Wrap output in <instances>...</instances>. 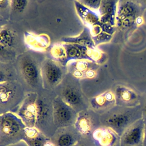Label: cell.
I'll return each mask as SVG.
<instances>
[{
	"label": "cell",
	"instance_id": "484cf974",
	"mask_svg": "<svg viewBox=\"0 0 146 146\" xmlns=\"http://www.w3.org/2000/svg\"><path fill=\"white\" fill-rule=\"evenodd\" d=\"M86 53L90 61L94 62L99 65L103 63L107 59L106 54L96 47H87Z\"/></svg>",
	"mask_w": 146,
	"mask_h": 146
},
{
	"label": "cell",
	"instance_id": "e0dca14e",
	"mask_svg": "<svg viewBox=\"0 0 146 146\" xmlns=\"http://www.w3.org/2000/svg\"><path fill=\"white\" fill-rule=\"evenodd\" d=\"M50 38L45 34H35L25 31L24 33V42L30 49L36 52L46 51L50 44Z\"/></svg>",
	"mask_w": 146,
	"mask_h": 146
},
{
	"label": "cell",
	"instance_id": "8fae6325",
	"mask_svg": "<svg viewBox=\"0 0 146 146\" xmlns=\"http://www.w3.org/2000/svg\"><path fill=\"white\" fill-rule=\"evenodd\" d=\"M144 121L140 119L128 127L120 136V146H144Z\"/></svg>",
	"mask_w": 146,
	"mask_h": 146
},
{
	"label": "cell",
	"instance_id": "4fadbf2b",
	"mask_svg": "<svg viewBox=\"0 0 146 146\" xmlns=\"http://www.w3.org/2000/svg\"><path fill=\"white\" fill-rule=\"evenodd\" d=\"M100 124V117L98 119L97 116H95L87 111H82L78 113L76 122L74 124L75 128L79 133L83 135H88L98 128L97 126Z\"/></svg>",
	"mask_w": 146,
	"mask_h": 146
},
{
	"label": "cell",
	"instance_id": "5b68a950",
	"mask_svg": "<svg viewBox=\"0 0 146 146\" xmlns=\"http://www.w3.org/2000/svg\"><path fill=\"white\" fill-rule=\"evenodd\" d=\"M53 99L38 94L36 99L37 118L35 128L48 137L53 136L58 129L54 121Z\"/></svg>",
	"mask_w": 146,
	"mask_h": 146
},
{
	"label": "cell",
	"instance_id": "ac0fdd59",
	"mask_svg": "<svg viewBox=\"0 0 146 146\" xmlns=\"http://www.w3.org/2000/svg\"><path fill=\"white\" fill-rule=\"evenodd\" d=\"M118 1L113 0H102L98 13L100 17V22L116 25V15Z\"/></svg>",
	"mask_w": 146,
	"mask_h": 146
},
{
	"label": "cell",
	"instance_id": "44dd1931",
	"mask_svg": "<svg viewBox=\"0 0 146 146\" xmlns=\"http://www.w3.org/2000/svg\"><path fill=\"white\" fill-rule=\"evenodd\" d=\"M74 5L78 15L86 27L90 29L100 22V17L98 12L87 7L78 1H74Z\"/></svg>",
	"mask_w": 146,
	"mask_h": 146
},
{
	"label": "cell",
	"instance_id": "f546056e",
	"mask_svg": "<svg viewBox=\"0 0 146 146\" xmlns=\"http://www.w3.org/2000/svg\"><path fill=\"white\" fill-rule=\"evenodd\" d=\"M144 146H146V120H144Z\"/></svg>",
	"mask_w": 146,
	"mask_h": 146
},
{
	"label": "cell",
	"instance_id": "9a60e30c",
	"mask_svg": "<svg viewBox=\"0 0 146 146\" xmlns=\"http://www.w3.org/2000/svg\"><path fill=\"white\" fill-rule=\"evenodd\" d=\"M136 9L130 1H118L116 15V25L120 28L128 27L132 22Z\"/></svg>",
	"mask_w": 146,
	"mask_h": 146
},
{
	"label": "cell",
	"instance_id": "7a4b0ae2",
	"mask_svg": "<svg viewBox=\"0 0 146 146\" xmlns=\"http://www.w3.org/2000/svg\"><path fill=\"white\" fill-rule=\"evenodd\" d=\"M135 107H127L116 106L100 116L102 126L110 128L121 136L124 131L137 120L143 114Z\"/></svg>",
	"mask_w": 146,
	"mask_h": 146
},
{
	"label": "cell",
	"instance_id": "cb8c5ba5",
	"mask_svg": "<svg viewBox=\"0 0 146 146\" xmlns=\"http://www.w3.org/2000/svg\"><path fill=\"white\" fill-rule=\"evenodd\" d=\"M99 22L90 29L92 38L96 46L102 43L108 42L112 38L111 35L104 32L102 30Z\"/></svg>",
	"mask_w": 146,
	"mask_h": 146
},
{
	"label": "cell",
	"instance_id": "6da1fadb",
	"mask_svg": "<svg viewBox=\"0 0 146 146\" xmlns=\"http://www.w3.org/2000/svg\"><path fill=\"white\" fill-rule=\"evenodd\" d=\"M43 60L40 61L38 56L30 51L22 53L15 60L14 66L18 75L33 92L43 88L41 76V66Z\"/></svg>",
	"mask_w": 146,
	"mask_h": 146
},
{
	"label": "cell",
	"instance_id": "7c38bea8",
	"mask_svg": "<svg viewBox=\"0 0 146 146\" xmlns=\"http://www.w3.org/2000/svg\"><path fill=\"white\" fill-rule=\"evenodd\" d=\"M67 72L76 79H91L95 76L99 65L88 60L70 61L67 65Z\"/></svg>",
	"mask_w": 146,
	"mask_h": 146
},
{
	"label": "cell",
	"instance_id": "83f0119b",
	"mask_svg": "<svg viewBox=\"0 0 146 146\" xmlns=\"http://www.w3.org/2000/svg\"><path fill=\"white\" fill-rule=\"evenodd\" d=\"M75 140L74 137L67 132L60 135L56 139L57 146H74Z\"/></svg>",
	"mask_w": 146,
	"mask_h": 146
},
{
	"label": "cell",
	"instance_id": "ffe728a7",
	"mask_svg": "<svg viewBox=\"0 0 146 146\" xmlns=\"http://www.w3.org/2000/svg\"><path fill=\"white\" fill-rule=\"evenodd\" d=\"M23 141L28 146H54L48 137L35 127L25 129Z\"/></svg>",
	"mask_w": 146,
	"mask_h": 146
},
{
	"label": "cell",
	"instance_id": "603a6c76",
	"mask_svg": "<svg viewBox=\"0 0 146 146\" xmlns=\"http://www.w3.org/2000/svg\"><path fill=\"white\" fill-rule=\"evenodd\" d=\"M18 74L14 65L11 63H1L0 83L17 81Z\"/></svg>",
	"mask_w": 146,
	"mask_h": 146
},
{
	"label": "cell",
	"instance_id": "4dcf8cb0",
	"mask_svg": "<svg viewBox=\"0 0 146 146\" xmlns=\"http://www.w3.org/2000/svg\"><path fill=\"white\" fill-rule=\"evenodd\" d=\"M143 116H144V120H146V106H145V107L144 108V109L143 110Z\"/></svg>",
	"mask_w": 146,
	"mask_h": 146
},
{
	"label": "cell",
	"instance_id": "277c9868",
	"mask_svg": "<svg viewBox=\"0 0 146 146\" xmlns=\"http://www.w3.org/2000/svg\"><path fill=\"white\" fill-rule=\"evenodd\" d=\"M23 85L18 81L0 83V113H15L26 94Z\"/></svg>",
	"mask_w": 146,
	"mask_h": 146
},
{
	"label": "cell",
	"instance_id": "d4e9b609",
	"mask_svg": "<svg viewBox=\"0 0 146 146\" xmlns=\"http://www.w3.org/2000/svg\"><path fill=\"white\" fill-rule=\"evenodd\" d=\"M50 54L54 60L63 66H67L68 63L66 50L62 43L54 44L50 49Z\"/></svg>",
	"mask_w": 146,
	"mask_h": 146
},
{
	"label": "cell",
	"instance_id": "4316f807",
	"mask_svg": "<svg viewBox=\"0 0 146 146\" xmlns=\"http://www.w3.org/2000/svg\"><path fill=\"white\" fill-rule=\"evenodd\" d=\"M30 1L25 0H12L10 1V17H17L20 15L25 10Z\"/></svg>",
	"mask_w": 146,
	"mask_h": 146
},
{
	"label": "cell",
	"instance_id": "2e32d148",
	"mask_svg": "<svg viewBox=\"0 0 146 146\" xmlns=\"http://www.w3.org/2000/svg\"><path fill=\"white\" fill-rule=\"evenodd\" d=\"M89 103L92 111L96 113L103 114L114 107L116 105V101L113 92L106 91L91 98Z\"/></svg>",
	"mask_w": 146,
	"mask_h": 146
},
{
	"label": "cell",
	"instance_id": "30bf717a",
	"mask_svg": "<svg viewBox=\"0 0 146 146\" xmlns=\"http://www.w3.org/2000/svg\"><path fill=\"white\" fill-rule=\"evenodd\" d=\"M59 96L78 113L87 110L86 100L78 84L69 83L63 86Z\"/></svg>",
	"mask_w": 146,
	"mask_h": 146
},
{
	"label": "cell",
	"instance_id": "3957f363",
	"mask_svg": "<svg viewBox=\"0 0 146 146\" xmlns=\"http://www.w3.org/2000/svg\"><path fill=\"white\" fill-rule=\"evenodd\" d=\"M26 126L14 112L0 115V146H8L23 140Z\"/></svg>",
	"mask_w": 146,
	"mask_h": 146
},
{
	"label": "cell",
	"instance_id": "ba28073f",
	"mask_svg": "<svg viewBox=\"0 0 146 146\" xmlns=\"http://www.w3.org/2000/svg\"><path fill=\"white\" fill-rule=\"evenodd\" d=\"M52 107L54 121L57 128H67L75 124L78 113L59 95L54 98Z\"/></svg>",
	"mask_w": 146,
	"mask_h": 146
},
{
	"label": "cell",
	"instance_id": "52a82bcc",
	"mask_svg": "<svg viewBox=\"0 0 146 146\" xmlns=\"http://www.w3.org/2000/svg\"><path fill=\"white\" fill-rule=\"evenodd\" d=\"M55 60L45 58L41 66L43 88L48 90L54 88L65 78L67 69Z\"/></svg>",
	"mask_w": 146,
	"mask_h": 146
},
{
	"label": "cell",
	"instance_id": "f1b7e54d",
	"mask_svg": "<svg viewBox=\"0 0 146 146\" xmlns=\"http://www.w3.org/2000/svg\"><path fill=\"white\" fill-rule=\"evenodd\" d=\"M78 1L84 6L96 12L99 10L102 3L101 0H80Z\"/></svg>",
	"mask_w": 146,
	"mask_h": 146
},
{
	"label": "cell",
	"instance_id": "d6986e66",
	"mask_svg": "<svg viewBox=\"0 0 146 146\" xmlns=\"http://www.w3.org/2000/svg\"><path fill=\"white\" fill-rule=\"evenodd\" d=\"M113 93L115 98L116 106L127 107H132L135 106L137 96L129 88L118 86L115 87Z\"/></svg>",
	"mask_w": 146,
	"mask_h": 146
},
{
	"label": "cell",
	"instance_id": "8992f818",
	"mask_svg": "<svg viewBox=\"0 0 146 146\" xmlns=\"http://www.w3.org/2000/svg\"><path fill=\"white\" fill-rule=\"evenodd\" d=\"M20 39L17 31L7 25H1L0 31L1 63H11L19 56Z\"/></svg>",
	"mask_w": 146,
	"mask_h": 146
},
{
	"label": "cell",
	"instance_id": "5bb4252c",
	"mask_svg": "<svg viewBox=\"0 0 146 146\" xmlns=\"http://www.w3.org/2000/svg\"><path fill=\"white\" fill-rule=\"evenodd\" d=\"M95 144L98 146H120V136L110 128L101 126L92 133Z\"/></svg>",
	"mask_w": 146,
	"mask_h": 146
},
{
	"label": "cell",
	"instance_id": "1f68e13d",
	"mask_svg": "<svg viewBox=\"0 0 146 146\" xmlns=\"http://www.w3.org/2000/svg\"><path fill=\"white\" fill-rule=\"evenodd\" d=\"M74 146H85L84 144H79V143H77L76 144H75Z\"/></svg>",
	"mask_w": 146,
	"mask_h": 146
},
{
	"label": "cell",
	"instance_id": "7402d4cb",
	"mask_svg": "<svg viewBox=\"0 0 146 146\" xmlns=\"http://www.w3.org/2000/svg\"><path fill=\"white\" fill-rule=\"evenodd\" d=\"M63 43L76 44L89 48L96 47L91 36L90 29L85 27L80 34L75 36L63 37L61 39Z\"/></svg>",
	"mask_w": 146,
	"mask_h": 146
},
{
	"label": "cell",
	"instance_id": "9c48e42d",
	"mask_svg": "<svg viewBox=\"0 0 146 146\" xmlns=\"http://www.w3.org/2000/svg\"><path fill=\"white\" fill-rule=\"evenodd\" d=\"M37 97L38 93H27L23 101L15 112L28 128L35 127L37 118Z\"/></svg>",
	"mask_w": 146,
	"mask_h": 146
}]
</instances>
